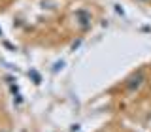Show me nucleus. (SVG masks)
I'll return each instance as SVG.
<instances>
[{
    "label": "nucleus",
    "mask_w": 151,
    "mask_h": 132,
    "mask_svg": "<svg viewBox=\"0 0 151 132\" xmlns=\"http://www.w3.org/2000/svg\"><path fill=\"white\" fill-rule=\"evenodd\" d=\"M76 15H78V19H79V25H81L83 28H87L89 25H91V23H89V21H91V15H89V13L85 11V9H79V11L76 13Z\"/></svg>",
    "instance_id": "2"
},
{
    "label": "nucleus",
    "mask_w": 151,
    "mask_h": 132,
    "mask_svg": "<svg viewBox=\"0 0 151 132\" xmlns=\"http://www.w3.org/2000/svg\"><path fill=\"white\" fill-rule=\"evenodd\" d=\"M144 79H145L144 72H136L132 77H129V81H127V91H136V89L144 83Z\"/></svg>",
    "instance_id": "1"
}]
</instances>
